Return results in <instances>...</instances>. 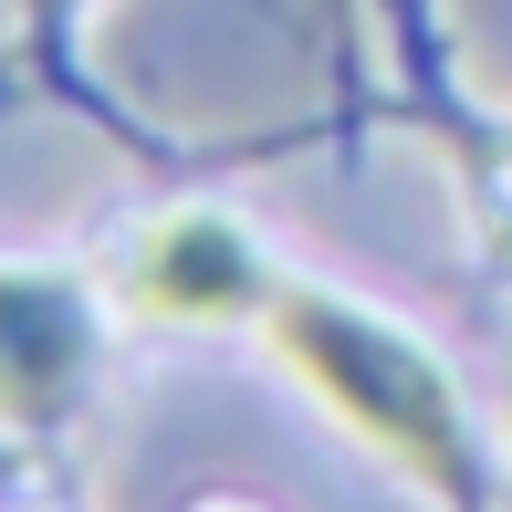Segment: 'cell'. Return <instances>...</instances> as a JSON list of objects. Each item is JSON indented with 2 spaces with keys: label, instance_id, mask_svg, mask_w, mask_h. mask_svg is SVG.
Returning a JSON list of instances; mask_svg holds the SVG:
<instances>
[{
  "label": "cell",
  "instance_id": "1",
  "mask_svg": "<svg viewBox=\"0 0 512 512\" xmlns=\"http://www.w3.org/2000/svg\"><path fill=\"white\" fill-rule=\"evenodd\" d=\"M262 345L335 408V429H356L377 460H398L418 492L439 502H471L481 492V450H471V408H460L450 366L387 324L356 293H324V283H283L262 314Z\"/></svg>",
  "mask_w": 512,
  "mask_h": 512
},
{
  "label": "cell",
  "instance_id": "5",
  "mask_svg": "<svg viewBox=\"0 0 512 512\" xmlns=\"http://www.w3.org/2000/svg\"><path fill=\"white\" fill-rule=\"evenodd\" d=\"M220 512H230V502H220Z\"/></svg>",
  "mask_w": 512,
  "mask_h": 512
},
{
  "label": "cell",
  "instance_id": "2",
  "mask_svg": "<svg viewBox=\"0 0 512 512\" xmlns=\"http://www.w3.org/2000/svg\"><path fill=\"white\" fill-rule=\"evenodd\" d=\"M272 293H283V272L262 262V241H251L230 209H168V220H147L126 241V304L157 314V324H262Z\"/></svg>",
  "mask_w": 512,
  "mask_h": 512
},
{
  "label": "cell",
  "instance_id": "3",
  "mask_svg": "<svg viewBox=\"0 0 512 512\" xmlns=\"http://www.w3.org/2000/svg\"><path fill=\"white\" fill-rule=\"evenodd\" d=\"M84 377H95V293L74 272L0 262V429L74 418Z\"/></svg>",
  "mask_w": 512,
  "mask_h": 512
},
{
  "label": "cell",
  "instance_id": "4",
  "mask_svg": "<svg viewBox=\"0 0 512 512\" xmlns=\"http://www.w3.org/2000/svg\"><path fill=\"white\" fill-rule=\"evenodd\" d=\"M21 11H32V21H63V11H74V0H21Z\"/></svg>",
  "mask_w": 512,
  "mask_h": 512
}]
</instances>
